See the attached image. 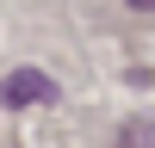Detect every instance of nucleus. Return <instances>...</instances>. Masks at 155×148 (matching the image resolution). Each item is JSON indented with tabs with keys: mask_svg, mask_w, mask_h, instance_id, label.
I'll list each match as a JSON object with an SVG mask.
<instances>
[{
	"mask_svg": "<svg viewBox=\"0 0 155 148\" xmlns=\"http://www.w3.org/2000/svg\"><path fill=\"white\" fill-rule=\"evenodd\" d=\"M0 99H6V105H50V99H56V80L37 74V68H19V74L0 80Z\"/></svg>",
	"mask_w": 155,
	"mask_h": 148,
	"instance_id": "nucleus-1",
	"label": "nucleus"
},
{
	"mask_svg": "<svg viewBox=\"0 0 155 148\" xmlns=\"http://www.w3.org/2000/svg\"><path fill=\"white\" fill-rule=\"evenodd\" d=\"M130 6H137V12H155V0H130Z\"/></svg>",
	"mask_w": 155,
	"mask_h": 148,
	"instance_id": "nucleus-2",
	"label": "nucleus"
}]
</instances>
